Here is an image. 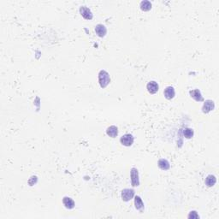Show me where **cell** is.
<instances>
[{
  "label": "cell",
  "instance_id": "cell-16",
  "mask_svg": "<svg viewBox=\"0 0 219 219\" xmlns=\"http://www.w3.org/2000/svg\"><path fill=\"white\" fill-rule=\"evenodd\" d=\"M140 9L143 11H148L152 9V3L148 0H144L140 3Z\"/></svg>",
  "mask_w": 219,
  "mask_h": 219
},
{
  "label": "cell",
  "instance_id": "cell-18",
  "mask_svg": "<svg viewBox=\"0 0 219 219\" xmlns=\"http://www.w3.org/2000/svg\"><path fill=\"white\" fill-rule=\"evenodd\" d=\"M199 215L197 214V212H190V214L188 215V218H199Z\"/></svg>",
  "mask_w": 219,
  "mask_h": 219
},
{
  "label": "cell",
  "instance_id": "cell-15",
  "mask_svg": "<svg viewBox=\"0 0 219 219\" xmlns=\"http://www.w3.org/2000/svg\"><path fill=\"white\" fill-rule=\"evenodd\" d=\"M205 182H206V185L207 186V187H210V188H211V187H213V186L216 184L217 179H216V177L214 176V175H209L206 178V181H205Z\"/></svg>",
  "mask_w": 219,
  "mask_h": 219
},
{
  "label": "cell",
  "instance_id": "cell-5",
  "mask_svg": "<svg viewBox=\"0 0 219 219\" xmlns=\"http://www.w3.org/2000/svg\"><path fill=\"white\" fill-rule=\"evenodd\" d=\"M80 13L82 17L87 20H92L93 19V13L89 8L86 6H81L80 8Z\"/></svg>",
  "mask_w": 219,
  "mask_h": 219
},
{
  "label": "cell",
  "instance_id": "cell-7",
  "mask_svg": "<svg viewBox=\"0 0 219 219\" xmlns=\"http://www.w3.org/2000/svg\"><path fill=\"white\" fill-rule=\"evenodd\" d=\"M215 108V104L212 100H206L205 104L203 105L202 111L204 113H209L210 111H212Z\"/></svg>",
  "mask_w": 219,
  "mask_h": 219
},
{
  "label": "cell",
  "instance_id": "cell-17",
  "mask_svg": "<svg viewBox=\"0 0 219 219\" xmlns=\"http://www.w3.org/2000/svg\"><path fill=\"white\" fill-rule=\"evenodd\" d=\"M183 135L187 139H191L193 136V130L192 128H185L183 130Z\"/></svg>",
  "mask_w": 219,
  "mask_h": 219
},
{
  "label": "cell",
  "instance_id": "cell-6",
  "mask_svg": "<svg viewBox=\"0 0 219 219\" xmlns=\"http://www.w3.org/2000/svg\"><path fill=\"white\" fill-rule=\"evenodd\" d=\"M189 94L191 96V98H193L194 100L198 102H201L204 100L203 98V96L201 94V93L199 91V89H193V90H191L189 92Z\"/></svg>",
  "mask_w": 219,
  "mask_h": 219
},
{
  "label": "cell",
  "instance_id": "cell-8",
  "mask_svg": "<svg viewBox=\"0 0 219 219\" xmlns=\"http://www.w3.org/2000/svg\"><path fill=\"white\" fill-rule=\"evenodd\" d=\"M95 32H96V34H98V37L103 38L105 37V34H107V29L103 24H98L95 27Z\"/></svg>",
  "mask_w": 219,
  "mask_h": 219
},
{
  "label": "cell",
  "instance_id": "cell-4",
  "mask_svg": "<svg viewBox=\"0 0 219 219\" xmlns=\"http://www.w3.org/2000/svg\"><path fill=\"white\" fill-rule=\"evenodd\" d=\"M120 142H121V145H125V146H130L134 143V137L130 134H126L123 136H121L120 139Z\"/></svg>",
  "mask_w": 219,
  "mask_h": 219
},
{
  "label": "cell",
  "instance_id": "cell-3",
  "mask_svg": "<svg viewBox=\"0 0 219 219\" xmlns=\"http://www.w3.org/2000/svg\"><path fill=\"white\" fill-rule=\"evenodd\" d=\"M135 196V191L133 189L126 188L121 191V199L123 201H129L131 200Z\"/></svg>",
  "mask_w": 219,
  "mask_h": 219
},
{
  "label": "cell",
  "instance_id": "cell-2",
  "mask_svg": "<svg viewBox=\"0 0 219 219\" xmlns=\"http://www.w3.org/2000/svg\"><path fill=\"white\" fill-rule=\"evenodd\" d=\"M131 176V184L133 187H138L140 185V180H139V172L138 169L135 168H132L130 171Z\"/></svg>",
  "mask_w": 219,
  "mask_h": 219
},
{
  "label": "cell",
  "instance_id": "cell-10",
  "mask_svg": "<svg viewBox=\"0 0 219 219\" xmlns=\"http://www.w3.org/2000/svg\"><path fill=\"white\" fill-rule=\"evenodd\" d=\"M164 94L165 98L167 99H172V98L175 97V89L173 87H167V88L164 89Z\"/></svg>",
  "mask_w": 219,
  "mask_h": 219
},
{
  "label": "cell",
  "instance_id": "cell-14",
  "mask_svg": "<svg viewBox=\"0 0 219 219\" xmlns=\"http://www.w3.org/2000/svg\"><path fill=\"white\" fill-rule=\"evenodd\" d=\"M135 208L138 210V211H140V212H142L144 210V203H143L141 198L140 196H135Z\"/></svg>",
  "mask_w": 219,
  "mask_h": 219
},
{
  "label": "cell",
  "instance_id": "cell-9",
  "mask_svg": "<svg viewBox=\"0 0 219 219\" xmlns=\"http://www.w3.org/2000/svg\"><path fill=\"white\" fill-rule=\"evenodd\" d=\"M147 88V91L151 93V94H154L157 92L159 91V84L156 82V81H150L148 82V84L146 86Z\"/></svg>",
  "mask_w": 219,
  "mask_h": 219
},
{
  "label": "cell",
  "instance_id": "cell-13",
  "mask_svg": "<svg viewBox=\"0 0 219 219\" xmlns=\"http://www.w3.org/2000/svg\"><path fill=\"white\" fill-rule=\"evenodd\" d=\"M158 165H159V168L163 169V170H168L170 168V164H169V161L164 159H159V162H158Z\"/></svg>",
  "mask_w": 219,
  "mask_h": 219
},
{
  "label": "cell",
  "instance_id": "cell-11",
  "mask_svg": "<svg viewBox=\"0 0 219 219\" xmlns=\"http://www.w3.org/2000/svg\"><path fill=\"white\" fill-rule=\"evenodd\" d=\"M106 134H107V135H109L110 137H111V138H115V137H117L118 135L117 127H116V126H114V125L110 126V127L106 129Z\"/></svg>",
  "mask_w": 219,
  "mask_h": 219
},
{
  "label": "cell",
  "instance_id": "cell-12",
  "mask_svg": "<svg viewBox=\"0 0 219 219\" xmlns=\"http://www.w3.org/2000/svg\"><path fill=\"white\" fill-rule=\"evenodd\" d=\"M63 203H64V206L67 208V209H73L75 206L74 201L73 199L69 198V197H64L63 199Z\"/></svg>",
  "mask_w": 219,
  "mask_h": 219
},
{
  "label": "cell",
  "instance_id": "cell-1",
  "mask_svg": "<svg viewBox=\"0 0 219 219\" xmlns=\"http://www.w3.org/2000/svg\"><path fill=\"white\" fill-rule=\"evenodd\" d=\"M98 82L102 88H105L111 82V77L108 72L105 70H100L98 73Z\"/></svg>",
  "mask_w": 219,
  "mask_h": 219
}]
</instances>
